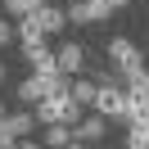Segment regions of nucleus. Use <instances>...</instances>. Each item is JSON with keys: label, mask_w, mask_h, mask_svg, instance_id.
Returning a JSON list of instances; mask_svg holds the SVG:
<instances>
[{"label": "nucleus", "mask_w": 149, "mask_h": 149, "mask_svg": "<svg viewBox=\"0 0 149 149\" xmlns=\"http://www.w3.org/2000/svg\"><path fill=\"white\" fill-rule=\"evenodd\" d=\"M95 113H104V118H118V122H131V100H127V86H109L104 81L100 91H95Z\"/></svg>", "instance_id": "1"}, {"label": "nucleus", "mask_w": 149, "mask_h": 149, "mask_svg": "<svg viewBox=\"0 0 149 149\" xmlns=\"http://www.w3.org/2000/svg\"><path fill=\"white\" fill-rule=\"evenodd\" d=\"M109 63H113V68H122V72H131V68H140L145 59H140V50L131 45L127 36H113V41H109Z\"/></svg>", "instance_id": "2"}, {"label": "nucleus", "mask_w": 149, "mask_h": 149, "mask_svg": "<svg viewBox=\"0 0 149 149\" xmlns=\"http://www.w3.org/2000/svg\"><path fill=\"white\" fill-rule=\"evenodd\" d=\"M54 63H59V72H63V77H77V72L86 68V50L77 45V41H68V45L54 54Z\"/></svg>", "instance_id": "3"}, {"label": "nucleus", "mask_w": 149, "mask_h": 149, "mask_svg": "<svg viewBox=\"0 0 149 149\" xmlns=\"http://www.w3.org/2000/svg\"><path fill=\"white\" fill-rule=\"evenodd\" d=\"M77 140L81 145H95V140H104V131H109V118L104 113H91V118H77Z\"/></svg>", "instance_id": "4"}, {"label": "nucleus", "mask_w": 149, "mask_h": 149, "mask_svg": "<svg viewBox=\"0 0 149 149\" xmlns=\"http://www.w3.org/2000/svg\"><path fill=\"white\" fill-rule=\"evenodd\" d=\"M32 14H36V23H41V32H45V36H54V32H63V27H68V14H63V9H54V5H45V0H41Z\"/></svg>", "instance_id": "5"}, {"label": "nucleus", "mask_w": 149, "mask_h": 149, "mask_svg": "<svg viewBox=\"0 0 149 149\" xmlns=\"http://www.w3.org/2000/svg\"><path fill=\"white\" fill-rule=\"evenodd\" d=\"M41 100H45V81H41V72H32L27 81L18 86V104H27V109H36Z\"/></svg>", "instance_id": "6"}, {"label": "nucleus", "mask_w": 149, "mask_h": 149, "mask_svg": "<svg viewBox=\"0 0 149 149\" xmlns=\"http://www.w3.org/2000/svg\"><path fill=\"white\" fill-rule=\"evenodd\" d=\"M14 32H18V41H23V45H41V41H45V32H41L36 14H23V18H18V27H14Z\"/></svg>", "instance_id": "7"}, {"label": "nucleus", "mask_w": 149, "mask_h": 149, "mask_svg": "<svg viewBox=\"0 0 149 149\" xmlns=\"http://www.w3.org/2000/svg\"><path fill=\"white\" fill-rule=\"evenodd\" d=\"M23 59L32 63V72H45V68H59V63H54V54L45 50V41H41V45H23Z\"/></svg>", "instance_id": "8"}, {"label": "nucleus", "mask_w": 149, "mask_h": 149, "mask_svg": "<svg viewBox=\"0 0 149 149\" xmlns=\"http://www.w3.org/2000/svg\"><path fill=\"white\" fill-rule=\"evenodd\" d=\"M45 145H77V131L68 122H50L45 127Z\"/></svg>", "instance_id": "9"}, {"label": "nucleus", "mask_w": 149, "mask_h": 149, "mask_svg": "<svg viewBox=\"0 0 149 149\" xmlns=\"http://www.w3.org/2000/svg\"><path fill=\"white\" fill-rule=\"evenodd\" d=\"M95 91H100L95 81H72V86H68V95H72L81 109H91V104H95Z\"/></svg>", "instance_id": "10"}, {"label": "nucleus", "mask_w": 149, "mask_h": 149, "mask_svg": "<svg viewBox=\"0 0 149 149\" xmlns=\"http://www.w3.org/2000/svg\"><path fill=\"white\" fill-rule=\"evenodd\" d=\"M36 5H41V0H5V9H9L14 18H23V14H32Z\"/></svg>", "instance_id": "11"}, {"label": "nucleus", "mask_w": 149, "mask_h": 149, "mask_svg": "<svg viewBox=\"0 0 149 149\" xmlns=\"http://www.w3.org/2000/svg\"><path fill=\"white\" fill-rule=\"evenodd\" d=\"M14 36H18V32H14V23H0V50L9 45V41H14Z\"/></svg>", "instance_id": "12"}, {"label": "nucleus", "mask_w": 149, "mask_h": 149, "mask_svg": "<svg viewBox=\"0 0 149 149\" xmlns=\"http://www.w3.org/2000/svg\"><path fill=\"white\" fill-rule=\"evenodd\" d=\"M127 5H131V0H109V9H127Z\"/></svg>", "instance_id": "13"}, {"label": "nucleus", "mask_w": 149, "mask_h": 149, "mask_svg": "<svg viewBox=\"0 0 149 149\" xmlns=\"http://www.w3.org/2000/svg\"><path fill=\"white\" fill-rule=\"evenodd\" d=\"M0 118H5V104H0Z\"/></svg>", "instance_id": "14"}]
</instances>
